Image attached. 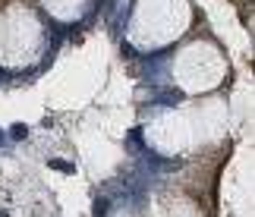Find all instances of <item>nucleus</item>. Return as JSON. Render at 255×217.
Segmentation results:
<instances>
[{
    "instance_id": "f257e3e1",
    "label": "nucleus",
    "mask_w": 255,
    "mask_h": 217,
    "mask_svg": "<svg viewBox=\"0 0 255 217\" xmlns=\"http://www.w3.org/2000/svg\"><path fill=\"white\" fill-rule=\"evenodd\" d=\"M107 208H111V202H107V199H98V202H95V217H104Z\"/></svg>"
},
{
    "instance_id": "f03ea898",
    "label": "nucleus",
    "mask_w": 255,
    "mask_h": 217,
    "mask_svg": "<svg viewBox=\"0 0 255 217\" xmlns=\"http://www.w3.org/2000/svg\"><path fill=\"white\" fill-rule=\"evenodd\" d=\"M51 167H54V170H63V173H73V164L70 161H57V157H54Z\"/></svg>"
},
{
    "instance_id": "7ed1b4c3",
    "label": "nucleus",
    "mask_w": 255,
    "mask_h": 217,
    "mask_svg": "<svg viewBox=\"0 0 255 217\" xmlns=\"http://www.w3.org/2000/svg\"><path fill=\"white\" fill-rule=\"evenodd\" d=\"M28 135V126H13V139H25Z\"/></svg>"
},
{
    "instance_id": "20e7f679",
    "label": "nucleus",
    "mask_w": 255,
    "mask_h": 217,
    "mask_svg": "<svg viewBox=\"0 0 255 217\" xmlns=\"http://www.w3.org/2000/svg\"><path fill=\"white\" fill-rule=\"evenodd\" d=\"M0 142H3V135H0Z\"/></svg>"
}]
</instances>
